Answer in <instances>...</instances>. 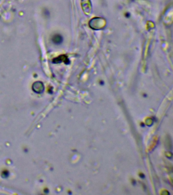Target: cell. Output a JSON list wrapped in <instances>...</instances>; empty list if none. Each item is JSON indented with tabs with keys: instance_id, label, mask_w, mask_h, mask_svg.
Instances as JSON below:
<instances>
[{
	"instance_id": "2",
	"label": "cell",
	"mask_w": 173,
	"mask_h": 195,
	"mask_svg": "<svg viewBox=\"0 0 173 195\" xmlns=\"http://www.w3.org/2000/svg\"><path fill=\"white\" fill-rule=\"evenodd\" d=\"M62 37L59 35H56L53 38V41L56 44H60L62 42Z\"/></svg>"
},
{
	"instance_id": "1",
	"label": "cell",
	"mask_w": 173,
	"mask_h": 195,
	"mask_svg": "<svg viewBox=\"0 0 173 195\" xmlns=\"http://www.w3.org/2000/svg\"><path fill=\"white\" fill-rule=\"evenodd\" d=\"M44 87L43 83L40 81H37L34 83L33 85V89L35 93L38 94H41L43 92Z\"/></svg>"
}]
</instances>
